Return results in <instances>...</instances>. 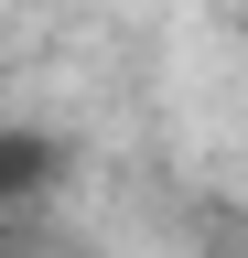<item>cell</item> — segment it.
<instances>
[{
    "label": "cell",
    "mask_w": 248,
    "mask_h": 258,
    "mask_svg": "<svg viewBox=\"0 0 248 258\" xmlns=\"http://www.w3.org/2000/svg\"><path fill=\"white\" fill-rule=\"evenodd\" d=\"M65 183V140L54 129H0V215H33Z\"/></svg>",
    "instance_id": "1"
}]
</instances>
